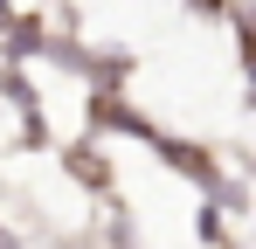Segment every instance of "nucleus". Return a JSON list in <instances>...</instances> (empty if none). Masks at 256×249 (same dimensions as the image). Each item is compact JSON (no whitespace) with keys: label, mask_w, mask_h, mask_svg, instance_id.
<instances>
[{"label":"nucleus","mask_w":256,"mask_h":249,"mask_svg":"<svg viewBox=\"0 0 256 249\" xmlns=\"http://www.w3.org/2000/svg\"><path fill=\"white\" fill-rule=\"evenodd\" d=\"M48 35H56V21H48L42 7H14V21L0 28V62H21V70H35L42 62Z\"/></svg>","instance_id":"f257e3e1"},{"label":"nucleus","mask_w":256,"mask_h":249,"mask_svg":"<svg viewBox=\"0 0 256 249\" xmlns=\"http://www.w3.org/2000/svg\"><path fill=\"white\" fill-rule=\"evenodd\" d=\"M62 152V173L84 187V194H97V201H111V187H118V173H111V152H104V138H76V146H56Z\"/></svg>","instance_id":"f03ea898"},{"label":"nucleus","mask_w":256,"mask_h":249,"mask_svg":"<svg viewBox=\"0 0 256 249\" xmlns=\"http://www.w3.org/2000/svg\"><path fill=\"white\" fill-rule=\"evenodd\" d=\"M194 242H201V249H222V242H228V214H222V208H208V201L194 208Z\"/></svg>","instance_id":"7ed1b4c3"},{"label":"nucleus","mask_w":256,"mask_h":249,"mask_svg":"<svg viewBox=\"0 0 256 249\" xmlns=\"http://www.w3.org/2000/svg\"><path fill=\"white\" fill-rule=\"evenodd\" d=\"M180 7H187L194 21H228V7H236V0H180Z\"/></svg>","instance_id":"20e7f679"},{"label":"nucleus","mask_w":256,"mask_h":249,"mask_svg":"<svg viewBox=\"0 0 256 249\" xmlns=\"http://www.w3.org/2000/svg\"><path fill=\"white\" fill-rule=\"evenodd\" d=\"M0 249H28V236H21L14 222H0Z\"/></svg>","instance_id":"39448f33"},{"label":"nucleus","mask_w":256,"mask_h":249,"mask_svg":"<svg viewBox=\"0 0 256 249\" xmlns=\"http://www.w3.org/2000/svg\"><path fill=\"white\" fill-rule=\"evenodd\" d=\"M7 21H14V0H0V28H7Z\"/></svg>","instance_id":"423d86ee"},{"label":"nucleus","mask_w":256,"mask_h":249,"mask_svg":"<svg viewBox=\"0 0 256 249\" xmlns=\"http://www.w3.org/2000/svg\"><path fill=\"white\" fill-rule=\"evenodd\" d=\"M222 249H242V242H222Z\"/></svg>","instance_id":"0eeeda50"}]
</instances>
